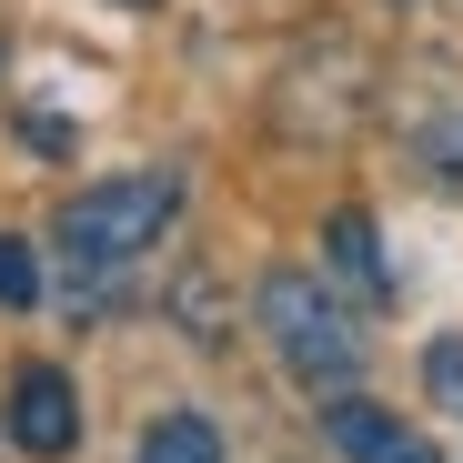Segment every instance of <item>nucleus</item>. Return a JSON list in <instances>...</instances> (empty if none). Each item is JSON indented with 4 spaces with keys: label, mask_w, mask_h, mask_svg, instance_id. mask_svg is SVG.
I'll use <instances>...</instances> for the list:
<instances>
[{
    "label": "nucleus",
    "mask_w": 463,
    "mask_h": 463,
    "mask_svg": "<svg viewBox=\"0 0 463 463\" xmlns=\"http://www.w3.org/2000/svg\"><path fill=\"white\" fill-rule=\"evenodd\" d=\"M172 212H182V172H121V182H91V192L61 202V252L81 262V272L131 262V252H151V242L172 232Z\"/></svg>",
    "instance_id": "1"
},
{
    "label": "nucleus",
    "mask_w": 463,
    "mask_h": 463,
    "mask_svg": "<svg viewBox=\"0 0 463 463\" xmlns=\"http://www.w3.org/2000/svg\"><path fill=\"white\" fill-rule=\"evenodd\" d=\"M262 333H272V353L302 383H353V363H363V333L343 323V302L323 282H302V272H272L262 282Z\"/></svg>",
    "instance_id": "2"
},
{
    "label": "nucleus",
    "mask_w": 463,
    "mask_h": 463,
    "mask_svg": "<svg viewBox=\"0 0 463 463\" xmlns=\"http://www.w3.org/2000/svg\"><path fill=\"white\" fill-rule=\"evenodd\" d=\"M11 443H21V453H41V463L81 443V403H71V383H61L51 363L11 373Z\"/></svg>",
    "instance_id": "3"
},
{
    "label": "nucleus",
    "mask_w": 463,
    "mask_h": 463,
    "mask_svg": "<svg viewBox=\"0 0 463 463\" xmlns=\"http://www.w3.org/2000/svg\"><path fill=\"white\" fill-rule=\"evenodd\" d=\"M323 433L343 443V463H443V453H433V443H423L413 423L373 413V403H353V393H343V403L323 413Z\"/></svg>",
    "instance_id": "4"
},
{
    "label": "nucleus",
    "mask_w": 463,
    "mask_h": 463,
    "mask_svg": "<svg viewBox=\"0 0 463 463\" xmlns=\"http://www.w3.org/2000/svg\"><path fill=\"white\" fill-rule=\"evenodd\" d=\"M141 463H222V433L202 413H162V423L141 433Z\"/></svg>",
    "instance_id": "5"
},
{
    "label": "nucleus",
    "mask_w": 463,
    "mask_h": 463,
    "mask_svg": "<svg viewBox=\"0 0 463 463\" xmlns=\"http://www.w3.org/2000/svg\"><path fill=\"white\" fill-rule=\"evenodd\" d=\"M333 262H343L353 282H383V252H373V222H363V212H333Z\"/></svg>",
    "instance_id": "6"
},
{
    "label": "nucleus",
    "mask_w": 463,
    "mask_h": 463,
    "mask_svg": "<svg viewBox=\"0 0 463 463\" xmlns=\"http://www.w3.org/2000/svg\"><path fill=\"white\" fill-rule=\"evenodd\" d=\"M423 162H433V182L463 192V101H453L443 121H423Z\"/></svg>",
    "instance_id": "7"
},
{
    "label": "nucleus",
    "mask_w": 463,
    "mask_h": 463,
    "mask_svg": "<svg viewBox=\"0 0 463 463\" xmlns=\"http://www.w3.org/2000/svg\"><path fill=\"white\" fill-rule=\"evenodd\" d=\"M423 393L443 413H463V343H423Z\"/></svg>",
    "instance_id": "8"
},
{
    "label": "nucleus",
    "mask_w": 463,
    "mask_h": 463,
    "mask_svg": "<svg viewBox=\"0 0 463 463\" xmlns=\"http://www.w3.org/2000/svg\"><path fill=\"white\" fill-rule=\"evenodd\" d=\"M0 302H41V262H31V242H0Z\"/></svg>",
    "instance_id": "9"
}]
</instances>
